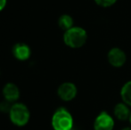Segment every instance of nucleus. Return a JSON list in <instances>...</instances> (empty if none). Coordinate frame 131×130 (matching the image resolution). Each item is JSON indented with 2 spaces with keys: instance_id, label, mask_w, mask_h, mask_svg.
Here are the masks:
<instances>
[{
  "instance_id": "obj_1",
  "label": "nucleus",
  "mask_w": 131,
  "mask_h": 130,
  "mask_svg": "<svg viewBox=\"0 0 131 130\" xmlns=\"http://www.w3.org/2000/svg\"><path fill=\"white\" fill-rule=\"evenodd\" d=\"M88 32L82 27L73 26L63 33L62 39L68 47L72 49H79L84 46L88 41Z\"/></svg>"
},
{
  "instance_id": "obj_2",
  "label": "nucleus",
  "mask_w": 131,
  "mask_h": 130,
  "mask_svg": "<svg viewBox=\"0 0 131 130\" xmlns=\"http://www.w3.org/2000/svg\"><path fill=\"white\" fill-rule=\"evenodd\" d=\"M51 125L53 130H71L73 129L74 120L71 113L66 108L60 107L53 112Z\"/></svg>"
},
{
  "instance_id": "obj_3",
  "label": "nucleus",
  "mask_w": 131,
  "mask_h": 130,
  "mask_svg": "<svg viewBox=\"0 0 131 130\" xmlns=\"http://www.w3.org/2000/svg\"><path fill=\"white\" fill-rule=\"evenodd\" d=\"M10 121L16 127H24L30 120V111L26 104L23 102H14L8 113Z\"/></svg>"
},
{
  "instance_id": "obj_4",
  "label": "nucleus",
  "mask_w": 131,
  "mask_h": 130,
  "mask_svg": "<svg viewBox=\"0 0 131 130\" xmlns=\"http://www.w3.org/2000/svg\"><path fill=\"white\" fill-rule=\"evenodd\" d=\"M78 94V88L72 82H63L57 88V96L63 102L74 100Z\"/></svg>"
},
{
  "instance_id": "obj_5",
  "label": "nucleus",
  "mask_w": 131,
  "mask_h": 130,
  "mask_svg": "<svg viewBox=\"0 0 131 130\" xmlns=\"http://www.w3.org/2000/svg\"><path fill=\"white\" fill-rule=\"evenodd\" d=\"M114 118L107 111H101L94 120V130H113Z\"/></svg>"
},
{
  "instance_id": "obj_6",
  "label": "nucleus",
  "mask_w": 131,
  "mask_h": 130,
  "mask_svg": "<svg viewBox=\"0 0 131 130\" xmlns=\"http://www.w3.org/2000/svg\"><path fill=\"white\" fill-rule=\"evenodd\" d=\"M107 61L113 68H121L127 62V54L119 47H112L107 54Z\"/></svg>"
},
{
  "instance_id": "obj_7",
  "label": "nucleus",
  "mask_w": 131,
  "mask_h": 130,
  "mask_svg": "<svg viewBox=\"0 0 131 130\" xmlns=\"http://www.w3.org/2000/svg\"><path fill=\"white\" fill-rule=\"evenodd\" d=\"M2 94L5 100L14 103L17 102L21 96V91L17 85L12 82H8L3 87L2 89Z\"/></svg>"
},
{
  "instance_id": "obj_8",
  "label": "nucleus",
  "mask_w": 131,
  "mask_h": 130,
  "mask_svg": "<svg viewBox=\"0 0 131 130\" xmlns=\"http://www.w3.org/2000/svg\"><path fill=\"white\" fill-rule=\"evenodd\" d=\"M12 53L14 57L20 62H25L30 58L31 49L25 43H16L13 46Z\"/></svg>"
},
{
  "instance_id": "obj_9",
  "label": "nucleus",
  "mask_w": 131,
  "mask_h": 130,
  "mask_svg": "<svg viewBox=\"0 0 131 130\" xmlns=\"http://www.w3.org/2000/svg\"><path fill=\"white\" fill-rule=\"evenodd\" d=\"M130 106L123 102L122 101L118 102L113 108V116L118 120L121 121H125V120H128L131 113Z\"/></svg>"
},
{
  "instance_id": "obj_10",
  "label": "nucleus",
  "mask_w": 131,
  "mask_h": 130,
  "mask_svg": "<svg viewBox=\"0 0 131 130\" xmlns=\"http://www.w3.org/2000/svg\"><path fill=\"white\" fill-rule=\"evenodd\" d=\"M58 26L60 27L61 30L66 31L74 26V20L70 14H62L58 19Z\"/></svg>"
},
{
  "instance_id": "obj_11",
  "label": "nucleus",
  "mask_w": 131,
  "mask_h": 130,
  "mask_svg": "<svg viewBox=\"0 0 131 130\" xmlns=\"http://www.w3.org/2000/svg\"><path fill=\"white\" fill-rule=\"evenodd\" d=\"M119 96L121 101L131 107V80L127 81L121 87Z\"/></svg>"
},
{
  "instance_id": "obj_12",
  "label": "nucleus",
  "mask_w": 131,
  "mask_h": 130,
  "mask_svg": "<svg viewBox=\"0 0 131 130\" xmlns=\"http://www.w3.org/2000/svg\"><path fill=\"white\" fill-rule=\"evenodd\" d=\"M94 1L98 6L103 7V8H109L115 5L118 0H94Z\"/></svg>"
},
{
  "instance_id": "obj_13",
  "label": "nucleus",
  "mask_w": 131,
  "mask_h": 130,
  "mask_svg": "<svg viewBox=\"0 0 131 130\" xmlns=\"http://www.w3.org/2000/svg\"><path fill=\"white\" fill-rule=\"evenodd\" d=\"M12 102L3 99V101L0 102V111L3 113H9L11 108H12Z\"/></svg>"
},
{
  "instance_id": "obj_14",
  "label": "nucleus",
  "mask_w": 131,
  "mask_h": 130,
  "mask_svg": "<svg viewBox=\"0 0 131 130\" xmlns=\"http://www.w3.org/2000/svg\"><path fill=\"white\" fill-rule=\"evenodd\" d=\"M6 4H7V0H0V12H2L5 8Z\"/></svg>"
},
{
  "instance_id": "obj_15",
  "label": "nucleus",
  "mask_w": 131,
  "mask_h": 130,
  "mask_svg": "<svg viewBox=\"0 0 131 130\" xmlns=\"http://www.w3.org/2000/svg\"><path fill=\"white\" fill-rule=\"evenodd\" d=\"M121 130H131V126L130 127H125L123 128H121Z\"/></svg>"
},
{
  "instance_id": "obj_16",
  "label": "nucleus",
  "mask_w": 131,
  "mask_h": 130,
  "mask_svg": "<svg viewBox=\"0 0 131 130\" xmlns=\"http://www.w3.org/2000/svg\"><path fill=\"white\" fill-rule=\"evenodd\" d=\"M128 121L130 123V126H131V113H130V116H129V119H128Z\"/></svg>"
},
{
  "instance_id": "obj_17",
  "label": "nucleus",
  "mask_w": 131,
  "mask_h": 130,
  "mask_svg": "<svg viewBox=\"0 0 131 130\" xmlns=\"http://www.w3.org/2000/svg\"><path fill=\"white\" fill-rule=\"evenodd\" d=\"M0 74H1V72H0Z\"/></svg>"
},
{
  "instance_id": "obj_18",
  "label": "nucleus",
  "mask_w": 131,
  "mask_h": 130,
  "mask_svg": "<svg viewBox=\"0 0 131 130\" xmlns=\"http://www.w3.org/2000/svg\"><path fill=\"white\" fill-rule=\"evenodd\" d=\"M71 130H73V129H71Z\"/></svg>"
}]
</instances>
